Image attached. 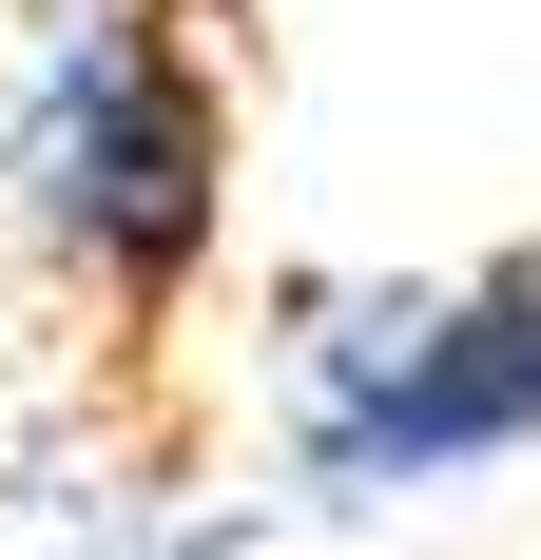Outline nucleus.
Instances as JSON below:
<instances>
[{
  "label": "nucleus",
  "instance_id": "obj_1",
  "mask_svg": "<svg viewBox=\"0 0 541 560\" xmlns=\"http://www.w3.org/2000/svg\"><path fill=\"white\" fill-rule=\"evenodd\" d=\"M214 174H232V116H214V58L174 39L156 0H97V20H58L39 97H20V213L39 252L97 310L156 329L194 252H214Z\"/></svg>",
  "mask_w": 541,
  "mask_h": 560
},
{
  "label": "nucleus",
  "instance_id": "obj_2",
  "mask_svg": "<svg viewBox=\"0 0 541 560\" xmlns=\"http://www.w3.org/2000/svg\"><path fill=\"white\" fill-rule=\"evenodd\" d=\"M290 425H310L329 503H406V483L541 445V252H503L464 290H348L290 368Z\"/></svg>",
  "mask_w": 541,
  "mask_h": 560
}]
</instances>
